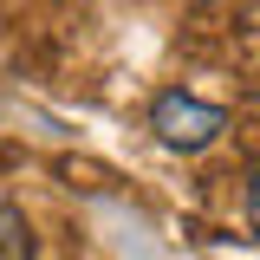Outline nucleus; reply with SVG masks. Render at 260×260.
I'll list each match as a JSON object with an SVG mask.
<instances>
[{
    "mask_svg": "<svg viewBox=\"0 0 260 260\" xmlns=\"http://www.w3.org/2000/svg\"><path fill=\"white\" fill-rule=\"evenodd\" d=\"M32 221H26V208L13 202V195H0V260H32Z\"/></svg>",
    "mask_w": 260,
    "mask_h": 260,
    "instance_id": "f03ea898",
    "label": "nucleus"
},
{
    "mask_svg": "<svg viewBox=\"0 0 260 260\" xmlns=\"http://www.w3.org/2000/svg\"><path fill=\"white\" fill-rule=\"evenodd\" d=\"M247 228L260 234V169H254V182H247Z\"/></svg>",
    "mask_w": 260,
    "mask_h": 260,
    "instance_id": "7ed1b4c3",
    "label": "nucleus"
},
{
    "mask_svg": "<svg viewBox=\"0 0 260 260\" xmlns=\"http://www.w3.org/2000/svg\"><path fill=\"white\" fill-rule=\"evenodd\" d=\"M150 130H156V143H162V150L202 156L208 143H221V130H228V111L176 85V91H156V98H150Z\"/></svg>",
    "mask_w": 260,
    "mask_h": 260,
    "instance_id": "f257e3e1",
    "label": "nucleus"
}]
</instances>
